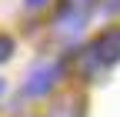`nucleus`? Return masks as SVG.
I'll use <instances>...</instances> for the list:
<instances>
[{"label":"nucleus","mask_w":120,"mask_h":117,"mask_svg":"<svg viewBox=\"0 0 120 117\" xmlns=\"http://www.w3.org/2000/svg\"><path fill=\"white\" fill-rule=\"evenodd\" d=\"M43 4H47V0H27V7H34V10H37V7H43Z\"/></svg>","instance_id":"obj_6"},{"label":"nucleus","mask_w":120,"mask_h":117,"mask_svg":"<svg viewBox=\"0 0 120 117\" xmlns=\"http://www.w3.org/2000/svg\"><path fill=\"white\" fill-rule=\"evenodd\" d=\"M90 54L97 57L100 67H113V64H120V27L103 30L94 43H90Z\"/></svg>","instance_id":"obj_2"},{"label":"nucleus","mask_w":120,"mask_h":117,"mask_svg":"<svg viewBox=\"0 0 120 117\" xmlns=\"http://www.w3.org/2000/svg\"><path fill=\"white\" fill-rule=\"evenodd\" d=\"M57 77H60V67L57 64H37L27 74V80H23V94L27 97H47V90H53Z\"/></svg>","instance_id":"obj_1"},{"label":"nucleus","mask_w":120,"mask_h":117,"mask_svg":"<svg viewBox=\"0 0 120 117\" xmlns=\"http://www.w3.org/2000/svg\"><path fill=\"white\" fill-rule=\"evenodd\" d=\"M10 54H13V37H4V34H0V64L10 60Z\"/></svg>","instance_id":"obj_5"},{"label":"nucleus","mask_w":120,"mask_h":117,"mask_svg":"<svg viewBox=\"0 0 120 117\" xmlns=\"http://www.w3.org/2000/svg\"><path fill=\"white\" fill-rule=\"evenodd\" d=\"M73 70H77V77H80V80H94V77L100 74V64H97V57L90 54V47L80 50V57L73 60Z\"/></svg>","instance_id":"obj_3"},{"label":"nucleus","mask_w":120,"mask_h":117,"mask_svg":"<svg viewBox=\"0 0 120 117\" xmlns=\"http://www.w3.org/2000/svg\"><path fill=\"white\" fill-rule=\"evenodd\" d=\"M94 4L97 0H64V10H73V17H83Z\"/></svg>","instance_id":"obj_4"},{"label":"nucleus","mask_w":120,"mask_h":117,"mask_svg":"<svg viewBox=\"0 0 120 117\" xmlns=\"http://www.w3.org/2000/svg\"><path fill=\"white\" fill-rule=\"evenodd\" d=\"M0 90H4V80H0Z\"/></svg>","instance_id":"obj_7"}]
</instances>
